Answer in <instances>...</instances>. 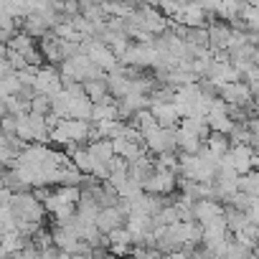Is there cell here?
<instances>
[{
	"label": "cell",
	"mask_w": 259,
	"mask_h": 259,
	"mask_svg": "<svg viewBox=\"0 0 259 259\" xmlns=\"http://www.w3.org/2000/svg\"><path fill=\"white\" fill-rule=\"evenodd\" d=\"M94 135V127L87 122V119H61L54 130H51V140L56 145H84L89 143Z\"/></svg>",
	"instance_id": "obj_1"
},
{
	"label": "cell",
	"mask_w": 259,
	"mask_h": 259,
	"mask_svg": "<svg viewBox=\"0 0 259 259\" xmlns=\"http://www.w3.org/2000/svg\"><path fill=\"white\" fill-rule=\"evenodd\" d=\"M11 206H13V213H16L18 224H21V221H26V224H44L46 211H49L46 203H44L36 193H31V191H18V193H13Z\"/></svg>",
	"instance_id": "obj_2"
},
{
	"label": "cell",
	"mask_w": 259,
	"mask_h": 259,
	"mask_svg": "<svg viewBox=\"0 0 259 259\" xmlns=\"http://www.w3.org/2000/svg\"><path fill=\"white\" fill-rule=\"evenodd\" d=\"M61 74H64V79H71V81H79V84L97 81V79H107V71H102V69L89 59V54H76V56L66 59V61L61 64Z\"/></svg>",
	"instance_id": "obj_3"
},
{
	"label": "cell",
	"mask_w": 259,
	"mask_h": 259,
	"mask_svg": "<svg viewBox=\"0 0 259 259\" xmlns=\"http://www.w3.org/2000/svg\"><path fill=\"white\" fill-rule=\"evenodd\" d=\"M143 140H145V148L153 155L176 153L178 150V127H155L153 133H148Z\"/></svg>",
	"instance_id": "obj_4"
},
{
	"label": "cell",
	"mask_w": 259,
	"mask_h": 259,
	"mask_svg": "<svg viewBox=\"0 0 259 259\" xmlns=\"http://www.w3.org/2000/svg\"><path fill=\"white\" fill-rule=\"evenodd\" d=\"M33 89L38 94H46V97H54L64 89V74L54 66H38V74H36V84Z\"/></svg>",
	"instance_id": "obj_5"
},
{
	"label": "cell",
	"mask_w": 259,
	"mask_h": 259,
	"mask_svg": "<svg viewBox=\"0 0 259 259\" xmlns=\"http://www.w3.org/2000/svg\"><path fill=\"white\" fill-rule=\"evenodd\" d=\"M178 186H181L178 173H173V170H158V168H155V173H153V176L148 178V183H145V193H153V196H170Z\"/></svg>",
	"instance_id": "obj_6"
},
{
	"label": "cell",
	"mask_w": 259,
	"mask_h": 259,
	"mask_svg": "<svg viewBox=\"0 0 259 259\" xmlns=\"http://www.w3.org/2000/svg\"><path fill=\"white\" fill-rule=\"evenodd\" d=\"M219 97L229 104V107H246L251 104L254 94H251V87L241 79V81H231V84H224L219 89Z\"/></svg>",
	"instance_id": "obj_7"
},
{
	"label": "cell",
	"mask_w": 259,
	"mask_h": 259,
	"mask_svg": "<svg viewBox=\"0 0 259 259\" xmlns=\"http://www.w3.org/2000/svg\"><path fill=\"white\" fill-rule=\"evenodd\" d=\"M226 216V208L221 206V201H213V198H203V201H196L193 203V219L201 224V226H208L219 219Z\"/></svg>",
	"instance_id": "obj_8"
},
{
	"label": "cell",
	"mask_w": 259,
	"mask_h": 259,
	"mask_svg": "<svg viewBox=\"0 0 259 259\" xmlns=\"http://www.w3.org/2000/svg\"><path fill=\"white\" fill-rule=\"evenodd\" d=\"M150 112L155 114V119H158V124L160 127H178L181 124V112H178V107H176V102H153L150 104Z\"/></svg>",
	"instance_id": "obj_9"
},
{
	"label": "cell",
	"mask_w": 259,
	"mask_h": 259,
	"mask_svg": "<svg viewBox=\"0 0 259 259\" xmlns=\"http://www.w3.org/2000/svg\"><path fill=\"white\" fill-rule=\"evenodd\" d=\"M176 23H183L186 28H203L206 26V11L198 6V0H191V3H183Z\"/></svg>",
	"instance_id": "obj_10"
},
{
	"label": "cell",
	"mask_w": 259,
	"mask_h": 259,
	"mask_svg": "<svg viewBox=\"0 0 259 259\" xmlns=\"http://www.w3.org/2000/svg\"><path fill=\"white\" fill-rule=\"evenodd\" d=\"M231 36H234V28H229L226 23H213V26H208V46H211V51L229 49V46H231Z\"/></svg>",
	"instance_id": "obj_11"
},
{
	"label": "cell",
	"mask_w": 259,
	"mask_h": 259,
	"mask_svg": "<svg viewBox=\"0 0 259 259\" xmlns=\"http://www.w3.org/2000/svg\"><path fill=\"white\" fill-rule=\"evenodd\" d=\"M89 153H92V158L97 160V163H104V165H109L112 160H114V145H112V140H107V138H99V140H92L89 145Z\"/></svg>",
	"instance_id": "obj_12"
},
{
	"label": "cell",
	"mask_w": 259,
	"mask_h": 259,
	"mask_svg": "<svg viewBox=\"0 0 259 259\" xmlns=\"http://www.w3.org/2000/svg\"><path fill=\"white\" fill-rule=\"evenodd\" d=\"M246 6H249L246 0H221V6H219V18H224V21H236V18L244 16Z\"/></svg>",
	"instance_id": "obj_13"
},
{
	"label": "cell",
	"mask_w": 259,
	"mask_h": 259,
	"mask_svg": "<svg viewBox=\"0 0 259 259\" xmlns=\"http://www.w3.org/2000/svg\"><path fill=\"white\" fill-rule=\"evenodd\" d=\"M84 89H87V94H89V99H92L94 104H102V102H109V99H114V97L109 94V87H107V79H97V81H87V84H84Z\"/></svg>",
	"instance_id": "obj_14"
},
{
	"label": "cell",
	"mask_w": 259,
	"mask_h": 259,
	"mask_svg": "<svg viewBox=\"0 0 259 259\" xmlns=\"http://www.w3.org/2000/svg\"><path fill=\"white\" fill-rule=\"evenodd\" d=\"M206 148H208L213 155L224 158V155L231 150V138L224 135V133H211V135L206 138Z\"/></svg>",
	"instance_id": "obj_15"
},
{
	"label": "cell",
	"mask_w": 259,
	"mask_h": 259,
	"mask_svg": "<svg viewBox=\"0 0 259 259\" xmlns=\"http://www.w3.org/2000/svg\"><path fill=\"white\" fill-rule=\"evenodd\" d=\"M226 224H229L231 234H236V231H244V229L251 224V219H249V211H239V208L229 206V208H226Z\"/></svg>",
	"instance_id": "obj_16"
},
{
	"label": "cell",
	"mask_w": 259,
	"mask_h": 259,
	"mask_svg": "<svg viewBox=\"0 0 259 259\" xmlns=\"http://www.w3.org/2000/svg\"><path fill=\"white\" fill-rule=\"evenodd\" d=\"M107 119H119V107L109 99V102H102V104H94V112H92V122H107Z\"/></svg>",
	"instance_id": "obj_17"
},
{
	"label": "cell",
	"mask_w": 259,
	"mask_h": 259,
	"mask_svg": "<svg viewBox=\"0 0 259 259\" xmlns=\"http://www.w3.org/2000/svg\"><path fill=\"white\" fill-rule=\"evenodd\" d=\"M23 92V81L18 79V74H11V76H3L0 79V94L6 97H18Z\"/></svg>",
	"instance_id": "obj_18"
},
{
	"label": "cell",
	"mask_w": 259,
	"mask_h": 259,
	"mask_svg": "<svg viewBox=\"0 0 259 259\" xmlns=\"http://www.w3.org/2000/svg\"><path fill=\"white\" fill-rule=\"evenodd\" d=\"M239 191L249 193L251 198H259V170H249V173H244L241 181H239Z\"/></svg>",
	"instance_id": "obj_19"
},
{
	"label": "cell",
	"mask_w": 259,
	"mask_h": 259,
	"mask_svg": "<svg viewBox=\"0 0 259 259\" xmlns=\"http://www.w3.org/2000/svg\"><path fill=\"white\" fill-rule=\"evenodd\" d=\"M107 239H109V246H112V244H135L133 231H130L127 226H119V229L109 231V234H107Z\"/></svg>",
	"instance_id": "obj_20"
},
{
	"label": "cell",
	"mask_w": 259,
	"mask_h": 259,
	"mask_svg": "<svg viewBox=\"0 0 259 259\" xmlns=\"http://www.w3.org/2000/svg\"><path fill=\"white\" fill-rule=\"evenodd\" d=\"M133 259H165V254L158 246H135Z\"/></svg>",
	"instance_id": "obj_21"
},
{
	"label": "cell",
	"mask_w": 259,
	"mask_h": 259,
	"mask_svg": "<svg viewBox=\"0 0 259 259\" xmlns=\"http://www.w3.org/2000/svg\"><path fill=\"white\" fill-rule=\"evenodd\" d=\"M133 249H135V244H112L109 246V251L114 256H127V254H133Z\"/></svg>",
	"instance_id": "obj_22"
},
{
	"label": "cell",
	"mask_w": 259,
	"mask_h": 259,
	"mask_svg": "<svg viewBox=\"0 0 259 259\" xmlns=\"http://www.w3.org/2000/svg\"><path fill=\"white\" fill-rule=\"evenodd\" d=\"M249 219H251V224L259 226V198L251 201V206H249Z\"/></svg>",
	"instance_id": "obj_23"
},
{
	"label": "cell",
	"mask_w": 259,
	"mask_h": 259,
	"mask_svg": "<svg viewBox=\"0 0 259 259\" xmlns=\"http://www.w3.org/2000/svg\"><path fill=\"white\" fill-rule=\"evenodd\" d=\"M165 259H191V249H176V251L165 254Z\"/></svg>",
	"instance_id": "obj_24"
},
{
	"label": "cell",
	"mask_w": 259,
	"mask_h": 259,
	"mask_svg": "<svg viewBox=\"0 0 259 259\" xmlns=\"http://www.w3.org/2000/svg\"><path fill=\"white\" fill-rule=\"evenodd\" d=\"M251 87V94H254V102L259 104V81H254V84H249Z\"/></svg>",
	"instance_id": "obj_25"
},
{
	"label": "cell",
	"mask_w": 259,
	"mask_h": 259,
	"mask_svg": "<svg viewBox=\"0 0 259 259\" xmlns=\"http://www.w3.org/2000/svg\"><path fill=\"white\" fill-rule=\"evenodd\" d=\"M94 254H97V259H124V256H114L112 251H109V254H99V251L94 249Z\"/></svg>",
	"instance_id": "obj_26"
},
{
	"label": "cell",
	"mask_w": 259,
	"mask_h": 259,
	"mask_svg": "<svg viewBox=\"0 0 259 259\" xmlns=\"http://www.w3.org/2000/svg\"><path fill=\"white\" fill-rule=\"evenodd\" d=\"M59 259H79V256H74V254H66V251H61V254H59Z\"/></svg>",
	"instance_id": "obj_27"
}]
</instances>
